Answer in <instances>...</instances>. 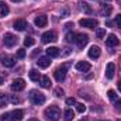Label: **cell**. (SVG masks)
Returning <instances> with one entry per match:
<instances>
[{
  "label": "cell",
  "instance_id": "cell-1",
  "mask_svg": "<svg viewBox=\"0 0 121 121\" xmlns=\"http://www.w3.org/2000/svg\"><path fill=\"white\" fill-rule=\"evenodd\" d=\"M45 118L49 121H58L60 118V110L58 106H49L48 108H45L44 111Z\"/></svg>",
  "mask_w": 121,
  "mask_h": 121
},
{
  "label": "cell",
  "instance_id": "cell-2",
  "mask_svg": "<svg viewBox=\"0 0 121 121\" xmlns=\"http://www.w3.org/2000/svg\"><path fill=\"white\" fill-rule=\"evenodd\" d=\"M30 100H31L32 104H35V106H41V104L45 103V96H44L41 91H38V90H31L30 91Z\"/></svg>",
  "mask_w": 121,
  "mask_h": 121
},
{
  "label": "cell",
  "instance_id": "cell-3",
  "mask_svg": "<svg viewBox=\"0 0 121 121\" xmlns=\"http://www.w3.org/2000/svg\"><path fill=\"white\" fill-rule=\"evenodd\" d=\"M17 41H18V38H17L14 34H11V32H7V34H4V39H3V42H4V45H6L7 48H11V47H14V45L17 44Z\"/></svg>",
  "mask_w": 121,
  "mask_h": 121
},
{
  "label": "cell",
  "instance_id": "cell-4",
  "mask_svg": "<svg viewBox=\"0 0 121 121\" xmlns=\"http://www.w3.org/2000/svg\"><path fill=\"white\" fill-rule=\"evenodd\" d=\"M41 38H42V42L44 44H49V42H55L58 39V35H56L55 31H47V32L42 34Z\"/></svg>",
  "mask_w": 121,
  "mask_h": 121
},
{
  "label": "cell",
  "instance_id": "cell-5",
  "mask_svg": "<svg viewBox=\"0 0 121 121\" xmlns=\"http://www.w3.org/2000/svg\"><path fill=\"white\" fill-rule=\"evenodd\" d=\"M79 24L82 27H86V28H96L99 26V21L96 18H82L79 21Z\"/></svg>",
  "mask_w": 121,
  "mask_h": 121
},
{
  "label": "cell",
  "instance_id": "cell-6",
  "mask_svg": "<svg viewBox=\"0 0 121 121\" xmlns=\"http://www.w3.org/2000/svg\"><path fill=\"white\" fill-rule=\"evenodd\" d=\"M66 68H68V65H63V66H60V68H58L55 70V79L58 82H63L65 80V78H66Z\"/></svg>",
  "mask_w": 121,
  "mask_h": 121
},
{
  "label": "cell",
  "instance_id": "cell-7",
  "mask_svg": "<svg viewBox=\"0 0 121 121\" xmlns=\"http://www.w3.org/2000/svg\"><path fill=\"white\" fill-rule=\"evenodd\" d=\"M76 44H78V47L79 48H83L87 42H89V37H87V34H78L76 35V41H75Z\"/></svg>",
  "mask_w": 121,
  "mask_h": 121
},
{
  "label": "cell",
  "instance_id": "cell-8",
  "mask_svg": "<svg viewBox=\"0 0 121 121\" xmlns=\"http://www.w3.org/2000/svg\"><path fill=\"white\" fill-rule=\"evenodd\" d=\"M24 87H26V82L23 79H16L11 83V90L13 91H21Z\"/></svg>",
  "mask_w": 121,
  "mask_h": 121
},
{
  "label": "cell",
  "instance_id": "cell-9",
  "mask_svg": "<svg viewBox=\"0 0 121 121\" xmlns=\"http://www.w3.org/2000/svg\"><path fill=\"white\" fill-rule=\"evenodd\" d=\"M114 73H116V65L113 62L107 63V68H106V78L107 79H113L114 78Z\"/></svg>",
  "mask_w": 121,
  "mask_h": 121
},
{
  "label": "cell",
  "instance_id": "cell-10",
  "mask_svg": "<svg viewBox=\"0 0 121 121\" xmlns=\"http://www.w3.org/2000/svg\"><path fill=\"white\" fill-rule=\"evenodd\" d=\"M106 45H107V47H117V45H118V38H117L114 34L107 35V38H106Z\"/></svg>",
  "mask_w": 121,
  "mask_h": 121
},
{
  "label": "cell",
  "instance_id": "cell-11",
  "mask_svg": "<svg viewBox=\"0 0 121 121\" xmlns=\"http://www.w3.org/2000/svg\"><path fill=\"white\" fill-rule=\"evenodd\" d=\"M90 63L89 62H86V60H80V62H78L76 63V69L78 70H80V72H89L90 70Z\"/></svg>",
  "mask_w": 121,
  "mask_h": 121
},
{
  "label": "cell",
  "instance_id": "cell-12",
  "mask_svg": "<svg viewBox=\"0 0 121 121\" xmlns=\"http://www.w3.org/2000/svg\"><path fill=\"white\" fill-rule=\"evenodd\" d=\"M35 26L37 27H45L47 26V23H48V18H47V16H44V14H41V16H37L35 17Z\"/></svg>",
  "mask_w": 121,
  "mask_h": 121
},
{
  "label": "cell",
  "instance_id": "cell-13",
  "mask_svg": "<svg viewBox=\"0 0 121 121\" xmlns=\"http://www.w3.org/2000/svg\"><path fill=\"white\" fill-rule=\"evenodd\" d=\"M100 54H101V51H100V48H99L97 45L90 47V49H89V56H90L91 59H97V58L100 56Z\"/></svg>",
  "mask_w": 121,
  "mask_h": 121
},
{
  "label": "cell",
  "instance_id": "cell-14",
  "mask_svg": "<svg viewBox=\"0 0 121 121\" xmlns=\"http://www.w3.org/2000/svg\"><path fill=\"white\" fill-rule=\"evenodd\" d=\"M37 63H38L39 68H48V66L51 65V58H49L48 55H47V56H41V58H38Z\"/></svg>",
  "mask_w": 121,
  "mask_h": 121
},
{
  "label": "cell",
  "instance_id": "cell-15",
  "mask_svg": "<svg viewBox=\"0 0 121 121\" xmlns=\"http://www.w3.org/2000/svg\"><path fill=\"white\" fill-rule=\"evenodd\" d=\"M13 27L17 31H24L28 27V24H27V21H24V20H16L14 24H13Z\"/></svg>",
  "mask_w": 121,
  "mask_h": 121
},
{
  "label": "cell",
  "instance_id": "cell-16",
  "mask_svg": "<svg viewBox=\"0 0 121 121\" xmlns=\"http://www.w3.org/2000/svg\"><path fill=\"white\" fill-rule=\"evenodd\" d=\"M47 55L49 58H58L60 55V51L56 47H49V48H47Z\"/></svg>",
  "mask_w": 121,
  "mask_h": 121
},
{
  "label": "cell",
  "instance_id": "cell-17",
  "mask_svg": "<svg viewBox=\"0 0 121 121\" xmlns=\"http://www.w3.org/2000/svg\"><path fill=\"white\" fill-rule=\"evenodd\" d=\"M39 83H41V86L44 87V89H49L51 87V79H49V76H41V79H39Z\"/></svg>",
  "mask_w": 121,
  "mask_h": 121
},
{
  "label": "cell",
  "instance_id": "cell-18",
  "mask_svg": "<svg viewBox=\"0 0 121 121\" xmlns=\"http://www.w3.org/2000/svg\"><path fill=\"white\" fill-rule=\"evenodd\" d=\"M11 117H13V121H21L24 117V111L23 110H14V111H11Z\"/></svg>",
  "mask_w": 121,
  "mask_h": 121
},
{
  "label": "cell",
  "instance_id": "cell-19",
  "mask_svg": "<svg viewBox=\"0 0 121 121\" xmlns=\"http://www.w3.org/2000/svg\"><path fill=\"white\" fill-rule=\"evenodd\" d=\"M79 7H80V10H82L85 14H91V13H93L91 7L86 3V1H80V3H79Z\"/></svg>",
  "mask_w": 121,
  "mask_h": 121
},
{
  "label": "cell",
  "instance_id": "cell-20",
  "mask_svg": "<svg viewBox=\"0 0 121 121\" xmlns=\"http://www.w3.org/2000/svg\"><path fill=\"white\" fill-rule=\"evenodd\" d=\"M63 118H65V121H72L73 120V118H75L73 110H72V108H66L65 113H63Z\"/></svg>",
  "mask_w": 121,
  "mask_h": 121
},
{
  "label": "cell",
  "instance_id": "cell-21",
  "mask_svg": "<svg viewBox=\"0 0 121 121\" xmlns=\"http://www.w3.org/2000/svg\"><path fill=\"white\" fill-rule=\"evenodd\" d=\"M28 75H30V79L34 80V82H37V80L41 79V75H39V72H38L37 69H31L30 72H28Z\"/></svg>",
  "mask_w": 121,
  "mask_h": 121
},
{
  "label": "cell",
  "instance_id": "cell-22",
  "mask_svg": "<svg viewBox=\"0 0 121 121\" xmlns=\"http://www.w3.org/2000/svg\"><path fill=\"white\" fill-rule=\"evenodd\" d=\"M9 7H7V4L4 3V1H0V17H6L7 14H9Z\"/></svg>",
  "mask_w": 121,
  "mask_h": 121
},
{
  "label": "cell",
  "instance_id": "cell-23",
  "mask_svg": "<svg viewBox=\"0 0 121 121\" xmlns=\"http://www.w3.org/2000/svg\"><path fill=\"white\" fill-rule=\"evenodd\" d=\"M1 63H3L6 68H13L16 62H14V59H13V58H10V56H6V58H3Z\"/></svg>",
  "mask_w": 121,
  "mask_h": 121
},
{
  "label": "cell",
  "instance_id": "cell-24",
  "mask_svg": "<svg viewBox=\"0 0 121 121\" xmlns=\"http://www.w3.org/2000/svg\"><path fill=\"white\" fill-rule=\"evenodd\" d=\"M76 35H78V34H75L73 31H72V32H68V34H66V42H68V44L75 42V41H76Z\"/></svg>",
  "mask_w": 121,
  "mask_h": 121
},
{
  "label": "cell",
  "instance_id": "cell-25",
  "mask_svg": "<svg viewBox=\"0 0 121 121\" xmlns=\"http://www.w3.org/2000/svg\"><path fill=\"white\" fill-rule=\"evenodd\" d=\"M7 103H9L7 96H6V94H3V93H0V107H6V106H7Z\"/></svg>",
  "mask_w": 121,
  "mask_h": 121
},
{
  "label": "cell",
  "instance_id": "cell-26",
  "mask_svg": "<svg viewBox=\"0 0 121 121\" xmlns=\"http://www.w3.org/2000/svg\"><path fill=\"white\" fill-rule=\"evenodd\" d=\"M111 10H113V9H111V6H107V7H103V9L100 10V14H101V16H104V17H106V16H110V13H111Z\"/></svg>",
  "mask_w": 121,
  "mask_h": 121
},
{
  "label": "cell",
  "instance_id": "cell-27",
  "mask_svg": "<svg viewBox=\"0 0 121 121\" xmlns=\"http://www.w3.org/2000/svg\"><path fill=\"white\" fill-rule=\"evenodd\" d=\"M75 106H76V111H78V113H80V114H83V113L86 111V106H85L83 103H76Z\"/></svg>",
  "mask_w": 121,
  "mask_h": 121
},
{
  "label": "cell",
  "instance_id": "cell-28",
  "mask_svg": "<svg viewBox=\"0 0 121 121\" xmlns=\"http://www.w3.org/2000/svg\"><path fill=\"white\" fill-rule=\"evenodd\" d=\"M0 121H13V117H11V113H4L1 117H0Z\"/></svg>",
  "mask_w": 121,
  "mask_h": 121
},
{
  "label": "cell",
  "instance_id": "cell-29",
  "mask_svg": "<svg viewBox=\"0 0 121 121\" xmlns=\"http://www.w3.org/2000/svg\"><path fill=\"white\" fill-rule=\"evenodd\" d=\"M35 44V41H34V38H31V37H27L26 39H24V45L26 47H32Z\"/></svg>",
  "mask_w": 121,
  "mask_h": 121
},
{
  "label": "cell",
  "instance_id": "cell-30",
  "mask_svg": "<svg viewBox=\"0 0 121 121\" xmlns=\"http://www.w3.org/2000/svg\"><path fill=\"white\" fill-rule=\"evenodd\" d=\"M107 96H108V99H110L111 101L117 100V93H116L114 90H108V91H107Z\"/></svg>",
  "mask_w": 121,
  "mask_h": 121
},
{
  "label": "cell",
  "instance_id": "cell-31",
  "mask_svg": "<svg viewBox=\"0 0 121 121\" xmlns=\"http://www.w3.org/2000/svg\"><path fill=\"white\" fill-rule=\"evenodd\" d=\"M104 35H106V30L104 28H97L96 30V37L97 38H103Z\"/></svg>",
  "mask_w": 121,
  "mask_h": 121
},
{
  "label": "cell",
  "instance_id": "cell-32",
  "mask_svg": "<svg viewBox=\"0 0 121 121\" xmlns=\"http://www.w3.org/2000/svg\"><path fill=\"white\" fill-rule=\"evenodd\" d=\"M16 56H17L18 59H23V58H26V49H23V48H21V49H18Z\"/></svg>",
  "mask_w": 121,
  "mask_h": 121
},
{
  "label": "cell",
  "instance_id": "cell-33",
  "mask_svg": "<svg viewBox=\"0 0 121 121\" xmlns=\"http://www.w3.org/2000/svg\"><path fill=\"white\" fill-rule=\"evenodd\" d=\"M54 94H55L56 97H60V96H63V89H62V87H56V89L54 90Z\"/></svg>",
  "mask_w": 121,
  "mask_h": 121
},
{
  "label": "cell",
  "instance_id": "cell-34",
  "mask_svg": "<svg viewBox=\"0 0 121 121\" xmlns=\"http://www.w3.org/2000/svg\"><path fill=\"white\" fill-rule=\"evenodd\" d=\"M9 101L13 103V104H17V103H20V99L16 97V96H10V97H9Z\"/></svg>",
  "mask_w": 121,
  "mask_h": 121
},
{
  "label": "cell",
  "instance_id": "cell-35",
  "mask_svg": "<svg viewBox=\"0 0 121 121\" xmlns=\"http://www.w3.org/2000/svg\"><path fill=\"white\" fill-rule=\"evenodd\" d=\"M66 104L68 106H75L76 104V100L73 97H69V99H66Z\"/></svg>",
  "mask_w": 121,
  "mask_h": 121
},
{
  "label": "cell",
  "instance_id": "cell-36",
  "mask_svg": "<svg viewBox=\"0 0 121 121\" xmlns=\"http://www.w3.org/2000/svg\"><path fill=\"white\" fill-rule=\"evenodd\" d=\"M116 26L121 27V14H117V17H116Z\"/></svg>",
  "mask_w": 121,
  "mask_h": 121
},
{
  "label": "cell",
  "instance_id": "cell-37",
  "mask_svg": "<svg viewBox=\"0 0 121 121\" xmlns=\"http://www.w3.org/2000/svg\"><path fill=\"white\" fill-rule=\"evenodd\" d=\"M116 108H117L118 111H121V99H120V100H117V101H116Z\"/></svg>",
  "mask_w": 121,
  "mask_h": 121
},
{
  "label": "cell",
  "instance_id": "cell-38",
  "mask_svg": "<svg viewBox=\"0 0 121 121\" xmlns=\"http://www.w3.org/2000/svg\"><path fill=\"white\" fill-rule=\"evenodd\" d=\"M65 27H66V28H70V27H73V24H72V23H68Z\"/></svg>",
  "mask_w": 121,
  "mask_h": 121
},
{
  "label": "cell",
  "instance_id": "cell-39",
  "mask_svg": "<svg viewBox=\"0 0 121 121\" xmlns=\"http://www.w3.org/2000/svg\"><path fill=\"white\" fill-rule=\"evenodd\" d=\"M118 90L121 91V80H120V82H118Z\"/></svg>",
  "mask_w": 121,
  "mask_h": 121
},
{
  "label": "cell",
  "instance_id": "cell-40",
  "mask_svg": "<svg viewBox=\"0 0 121 121\" xmlns=\"http://www.w3.org/2000/svg\"><path fill=\"white\" fill-rule=\"evenodd\" d=\"M3 82H4V80H3V78H0V85H3Z\"/></svg>",
  "mask_w": 121,
  "mask_h": 121
},
{
  "label": "cell",
  "instance_id": "cell-41",
  "mask_svg": "<svg viewBox=\"0 0 121 121\" xmlns=\"http://www.w3.org/2000/svg\"><path fill=\"white\" fill-rule=\"evenodd\" d=\"M28 121H38L37 118H31V120H28Z\"/></svg>",
  "mask_w": 121,
  "mask_h": 121
},
{
  "label": "cell",
  "instance_id": "cell-42",
  "mask_svg": "<svg viewBox=\"0 0 121 121\" xmlns=\"http://www.w3.org/2000/svg\"><path fill=\"white\" fill-rule=\"evenodd\" d=\"M11 1H21V0H11Z\"/></svg>",
  "mask_w": 121,
  "mask_h": 121
},
{
  "label": "cell",
  "instance_id": "cell-43",
  "mask_svg": "<svg viewBox=\"0 0 121 121\" xmlns=\"http://www.w3.org/2000/svg\"><path fill=\"white\" fill-rule=\"evenodd\" d=\"M103 121H106V120H103ZM107 121H108V120H107Z\"/></svg>",
  "mask_w": 121,
  "mask_h": 121
},
{
  "label": "cell",
  "instance_id": "cell-44",
  "mask_svg": "<svg viewBox=\"0 0 121 121\" xmlns=\"http://www.w3.org/2000/svg\"><path fill=\"white\" fill-rule=\"evenodd\" d=\"M107 1H108V0H107Z\"/></svg>",
  "mask_w": 121,
  "mask_h": 121
}]
</instances>
